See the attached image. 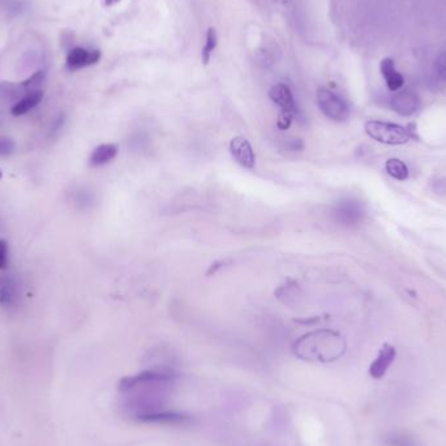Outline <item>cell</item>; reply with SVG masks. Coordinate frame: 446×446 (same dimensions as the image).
<instances>
[{"mask_svg": "<svg viewBox=\"0 0 446 446\" xmlns=\"http://www.w3.org/2000/svg\"><path fill=\"white\" fill-rule=\"evenodd\" d=\"M292 351L303 360L331 363L345 354L346 341L338 331H309L294 342Z\"/></svg>", "mask_w": 446, "mask_h": 446, "instance_id": "6da1fadb", "label": "cell"}, {"mask_svg": "<svg viewBox=\"0 0 446 446\" xmlns=\"http://www.w3.org/2000/svg\"><path fill=\"white\" fill-rule=\"evenodd\" d=\"M365 132L373 140L379 141L381 144L388 145H404L410 139L415 137L413 130L405 128L398 124L380 122V120H370L365 124Z\"/></svg>", "mask_w": 446, "mask_h": 446, "instance_id": "7a4b0ae2", "label": "cell"}, {"mask_svg": "<svg viewBox=\"0 0 446 446\" xmlns=\"http://www.w3.org/2000/svg\"><path fill=\"white\" fill-rule=\"evenodd\" d=\"M317 105L322 114L334 122H346L350 118V108L346 101L329 89H319Z\"/></svg>", "mask_w": 446, "mask_h": 446, "instance_id": "3957f363", "label": "cell"}, {"mask_svg": "<svg viewBox=\"0 0 446 446\" xmlns=\"http://www.w3.org/2000/svg\"><path fill=\"white\" fill-rule=\"evenodd\" d=\"M331 213L336 222L345 226H354L363 221L365 210L360 201L354 198H345L334 205Z\"/></svg>", "mask_w": 446, "mask_h": 446, "instance_id": "277c9868", "label": "cell"}, {"mask_svg": "<svg viewBox=\"0 0 446 446\" xmlns=\"http://www.w3.org/2000/svg\"><path fill=\"white\" fill-rule=\"evenodd\" d=\"M99 50H89L85 47H74L67 55V68L69 71H79L86 67L94 66L101 60Z\"/></svg>", "mask_w": 446, "mask_h": 446, "instance_id": "5b68a950", "label": "cell"}, {"mask_svg": "<svg viewBox=\"0 0 446 446\" xmlns=\"http://www.w3.org/2000/svg\"><path fill=\"white\" fill-rule=\"evenodd\" d=\"M230 153L234 159L244 168L252 170L256 165V156L249 141L244 137H235L230 142Z\"/></svg>", "mask_w": 446, "mask_h": 446, "instance_id": "8992f818", "label": "cell"}, {"mask_svg": "<svg viewBox=\"0 0 446 446\" xmlns=\"http://www.w3.org/2000/svg\"><path fill=\"white\" fill-rule=\"evenodd\" d=\"M390 106L399 115H413L419 110L421 99L418 97V94L413 91H401L391 97Z\"/></svg>", "mask_w": 446, "mask_h": 446, "instance_id": "52a82bcc", "label": "cell"}, {"mask_svg": "<svg viewBox=\"0 0 446 446\" xmlns=\"http://www.w3.org/2000/svg\"><path fill=\"white\" fill-rule=\"evenodd\" d=\"M269 97L278 108H281V111L297 115V102L292 91L286 84H275L269 91Z\"/></svg>", "mask_w": 446, "mask_h": 446, "instance_id": "ba28073f", "label": "cell"}, {"mask_svg": "<svg viewBox=\"0 0 446 446\" xmlns=\"http://www.w3.org/2000/svg\"><path fill=\"white\" fill-rule=\"evenodd\" d=\"M396 356V348L391 345L385 343L384 346L381 347L379 355L372 362L371 367H370V374H371L372 379H376V380L382 379L387 374L390 365L394 362Z\"/></svg>", "mask_w": 446, "mask_h": 446, "instance_id": "9c48e42d", "label": "cell"}, {"mask_svg": "<svg viewBox=\"0 0 446 446\" xmlns=\"http://www.w3.org/2000/svg\"><path fill=\"white\" fill-rule=\"evenodd\" d=\"M380 71L382 77L385 79V83H387L389 91H398L405 85V79L402 74L396 71L393 59H382L380 63Z\"/></svg>", "mask_w": 446, "mask_h": 446, "instance_id": "30bf717a", "label": "cell"}, {"mask_svg": "<svg viewBox=\"0 0 446 446\" xmlns=\"http://www.w3.org/2000/svg\"><path fill=\"white\" fill-rule=\"evenodd\" d=\"M119 148L115 144H102L93 150L89 158V164L93 167L106 165L116 157Z\"/></svg>", "mask_w": 446, "mask_h": 446, "instance_id": "8fae6325", "label": "cell"}, {"mask_svg": "<svg viewBox=\"0 0 446 446\" xmlns=\"http://www.w3.org/2000/svg\"><path fill=\"white\" fill-rule=\"evenodd\" d=\"M43 98L42 91H33L24 96L23 98L18 99L13 108H11V114L13 116H21L32 111L34 108H37L41 103Z\"/></svg>", "mask_w": 446, "mask_h": 446, "instance_id": "7c38bea8", "label": "cell"}, {"mask_svg": "<svg viewBox=\"0 0 446 446\" xmlns=\"http://www.w3.org/2000/svg\"><path fill=\"white\" fill-rule=\"evenodd\" d=\"M385 167H387V173H388L391 178L396 179V181L404 182V181H406V179L408 178V167L406 166L404 161H401V159H398V158L389 159Z\"/></svg>", "mask_w": 446, "mask_h": 446, "instance_id": "4fadbf2b", "label": "cell"}, {"mask_svg": "<svg viewBox=\"0 0 446 446\" xmlns=\"http://www.w3.org/2000/svg\"><path fill=\"white\" fill-rule=\"evenodd\" d=\"M385 444L387 446H418L413 436H408L405 432L399 430L388 433L385 438Z\"/></svg>", "mask_w": 446, "mask_h": 446, "instance_id": "5bb4252c", "label": "cell"}, {"mask_svg": "<svg viewBox=\"0 0 446 446\" xmlns=\"http://www.w3.org/2000/svg\"><path fill=\"white\" fill-rule=\"evenodd\" d=\"M217 43H218L217 32H215V29H213V28H209L207 33V41H205V45H204L202 51H201V59H202V63H204L205 66L209 64L210 58H212L215 47H217Z\"/></svg>", "mask_w": 446, "mask_h": 446, "instance_id": "9a60e30c", "label": "cell"}, {"mask_svg": "<svg viewBox=\"0 0 446 446\" xmlns=\"http://www.w3.org/2000/svg\"><path fill=\"white\" fill-rule=\"evenodd\" d=\"M43 80H45V72L43 71H37L35 74H32L30 77H28L25 81L20 84H21V86L24 89L25 94H29V93L40 91Z\"/></svg>", "mask_w": 446, "mask_h": 446, "instance_id": "2e32d148", "label": "cell"}, {"mask_svg": "<svg viewBox=\"0 0 446 446\" xmlns=\"http://www.w3.org/2000/svg\"><path fill=\"white\" fill-rule=\"evenodd\" d=\"M299 292V287H297V283H287V285H283L280 289L277 290L275 295L281 300L282 303L285 304H291V299H295V297Z\"/></svg>", "mask_w": 446, "mask_h": 446, "instance_id": "e0dca14e", "label": "cell"}, {"mask_svg": "<svg viewBox=\"0 0 446 446\" xmlns=\"http://www.w3.org/2000/svg\"><path fill=\"white\" fill-rule=\"evenodd\" d=\"M16 290L12 283H3L0 286V306L9 307L15 303Z\"/></svg>", "mask_w": 446, "mask_h": 446, "instance_id": "ac0fdd59", "label": "cell"}, {"mask_svg": "<svg viewBox=\"0 0 446 446\" xmlns=\"http://www.w3.org/2000/svg\"><path fill=\"white\" fill-rule=\"evenodd\" d=\"M16 144L8 137H0V156H9L15 151Z\"/></svg>", "mask_w": 446, "mask_h": 446, "instance_id": "d6986e66", "label": "cell"}, {"mask_svg": "<svg viewBox=\"0 0 446 446\" xmlns=\"http://www.w3.org/2000/svg\"><path fill=\"white\" fill-rule=\"evenodd\" d=\"M294 118H295L294 114H290V113H283V111H281V113H280V115H278V120H277V127H278L281 131L289 130L290 125H291L292 120H294Z\"/></svg>", "mask_w": 446, "mask_h": 446, "instance_id": "ffe728a7", "label": "cell"}, {"mask_svg": "<svg viewBox=\"0 0 446 446\" xmlns=\"http://www.w3.org/2000/svg\"><path fill=\"white\" fill-rule=\"evenodd\" d=\"M8 265V244L6 240H0V269Z\"/></svg>", "mask_w": 446, "mask_h": 446, "instance_id": "44dd1931", "label": "cell"}, {"mask_svg": "<svg viewBox=\"0 0 446 446\" xmlns=\"http://www.w3.org/2000/svg\"><path fill=\"white\" fill-rule=\"evenodd\" d=\"M432 190H435L438 195L446 193V178H438V179H436L432 184Z\"/></svg>", "mask_w": 446, "mask_h": 446, "instance_id": "7402d4cb", "label": "cell"}, {"mask_svg": "<svg viewBox=\"0 0 446 446\" xmlns=\"http://www.w3.org/2000/svg\"><path fill=\"white\" fill-rule=\"evenodd\" d=\"M118 1H120V0H105V6H106V7H111V6H114Z\"/></svg>", "mask_w": 446, "mask_h": 446, "instance_id": "603a6c76", "label": "cell"}, {"mask_svg": "<svg viewBox=\"0 0 446 446\" xmlns=\"http://www.w3.org/2000/svg\"><path fill=\"white\" fill-rule=\"evenodd\" d=\"M275 1H278L280 4H283V6H286V4H290L292 0H275Z\"/></svg>", "mask_w": 446, "mask_h": 446, "instance_id": "cb8c5ba5", "label": "cell"}, {"mask_svg": "<svg viewBox=\"0 0 446 446\" xmlns=\"http://www.w3.org/2000/svg\"><path fill=\"white\" fill-rule=\"evenodd\" d=\"M3 178V173H1V170H0V179Z\"/></svg>", "mask_w": 446, "mask_h": 446, "instance_id": "d4e9b609", "label": "cell"}]
</instances>
